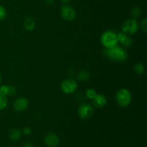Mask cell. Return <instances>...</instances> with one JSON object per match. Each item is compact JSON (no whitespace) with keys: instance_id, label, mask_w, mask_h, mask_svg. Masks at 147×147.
<instances>
[{"instance_id":"cell-18","label":"cell","mask_w":147,"mask_h":147,"mask_svg":"<svg viewBox=\"0 0 147 147\" xmlns=\"http://www.w3.org/2000/svg\"><path fill=\"white\" fill-rule=\"evenodd\" d=\"M9 86H7V85H2L0 86V94L2 96H9Z\"/></svg>"},{"instance_id":"cell-13","label":"cell","mask_w":147,"mask_h":147,"mask_svg":"<svg viewBox=\"0 0 147 147\" xmlns=\"http://www.w3.org/2000/svg\"><path fill=\"white\" fill-rule=\"evenodd\" d=\"M22 131L18 129H13L9 133V137L11 141H18L22 137Z\"/></svg>"},{"instance_id":"cell-20","label":"cell","mask_w":147,"mask_h":147,"mask_svg":"<svg viewBox=\"0 0 147 147\" xmlns=\"http://www.w3.org/2000/svg\"><path fill=\"white\" fill-rule=\"evenodd\" d=\"M7 16V11L3 6L0 4V21L4 20Z\"/></svg>"},{"instance_id":"cell-26","label":"cell","mask_w":147,"mask_h":147,"mask_svg":"<svg viewBox=\"0 0 147 147\" xmlns=\"http://www.w3.org/2000/svg\"><path fill=\"white\" fill-rule=\"evenodd\" d=\"M70 1L71 0H62V1H63V3L64 4H68L70 2Z\"/></svg>"},{"instance_id":"cell-25","label":"cell","mask_w":147,"mask_h":147,"mask_svg":"<svg viewBox=\"0 0 147 147\" xmlns=\"http://www.w3.org/2000/svg\"><path fill=\"white\" fill-rule=\"evenodd\" d=\"M45 1L48 4H52L55 2V0H45Z\"/></svg>"},{"instance_id":"cell-10","label":"cell","mask_w":147,"mask_h":147,"mask_svg":"<svg viewBox=\"0 0 147 147\" xmlns=\"http://www.w3.org/2000/svg\"><path fill=\"white\" fill-rule=\"evenodd\" d=\"M29 105V102L27 98L23 97L18 98L14 100L13 103V108L17 111H24L27 109Z\"/></svg>"},{"instance_id":"cell-14","label":"cell","mask_w":147,"mask_h":147,"mask_svg":"<svg viewBox=\"0 0 147 147\" xmlns=\"http://www.w3.org/2000/svg\"><path fill=\"white\" fill-rule=\"evenodd\" d=\"M78 79L80 81H87L90 78V73L89 72H88L87 70H83L79 72V73L78 74Z\"/></svg>"},{"instance_id":"cell-21","label":"cell","mask_w":147,"mask_h":147,"mask_svg":"<svg viewBox=\"0 0 147 147\" xmlns=\"http://www.w3.org/2000/svg\"><path fill=\"white\" fill-rule=\"evenodd\" d=\"M140 26H141V28L142 29V30H143L144 32H146V31H147V20L146 18L143 19V20H142Z\"/></svg>"},{"instance_id":"cell-22","label":"cell","mask_w":147,"mask_h":147,"mask_svg":"<svg viewBox=\"0 0 147 147\" xmlns=\"http://www.w3.org/2000/svg\"><path fill=\"white\" fill-rule=\"evenodd\" d=\"M22 134L26 135V136H29L32 133V129L28 126H26V127H24L22 129Z\"/></svg>"},{"instance_id":"cell-27","label":"cell","mask_w":147,"mask_h":147,"mask_svg":"<svg viewBox=\"0 0 147 147\" xmlns=\"http://www.w3.org/2000/svg\"><path fill=\"white\" fill-rule=\"evenodd\" d=\"M1 76H0V84H1Z\"/></svg>"},{"instance_id":"cell-8","label":"cell","mask_w":147,"mask_h":147,"mask_svg":"<svg viewBox=\"0 0 147 147\" xmlns=\"http://www.w3.org/2000/svg\"><path fill=\"white\" fill-rule=\"evenodd\" d=\"M44 142L47 146L56 147L60 144V138L54 133H48L44 138Z\"/></svg>"},{"instance_id":"cell-12","label":"cell","mask_w":147,"mask_h":147,"mask_svg":"<svg viewBox=\"0 0 147 147\" xmlns=\"http://www.w3.org/2000/svg\"><path fill=\"white\" fill-rule=\"evenodd\" d=\"M35 22L32 17H27L24 21V27L27 31H32L35 28Z\"/></svg>"},{"instance_id":"cell-16","label":"cell","mask_w":147,"mask_h":147,"mask_svg":"<svg viewBox=\"0 0 147 147\" xmlns=\"http://www.w3.org/2000/svg\"><path fill=\"white\" fill-rule=\"evenodd\" d=\"M7 105H8L7 98L0 94V111L4 110L7 107Z\"/></svg>"},{"instance_id":"cell-1","label":"cell","mask_w":147,"mask_h":147,"mask_svg":"<svg viewBox=\"0 0 147 147\" xmlns=\"http://www.w3.org/2000/svg\"><path fill=\"white\" fill-rule=\"evenodd\" d=\"M104 56L113 61L122 63L127 60L129 55L123 47L117 45L111 48L106 49L104 51Z\"/></svg>"},{"instance_id":"cell-9","label":"cell","mask_w":147,"mask_h":147,"mask_svg":"<svg viewBox=\"0 0 147 147\" xmlns=\"http://www.w3.org/2000/svg\"><path fill=\"white\" fill-rule=\"evenodd\" d=\"M107 98L106 97L105 95L97 93L96 97L92 100V106H93V108L100 109L105 107L106 105L107 104Z\"/></svg>"},{"instance_id":"cell-19","label":"cell","mask_w":147,"mask_h":147,"mask_svg":"<svg viewBox=\"0 0 147 147\" xmlns=\"http://www.w3.org/2000/svg\"><path fill=\"white\" fill-rule=\"evenodd\" d=\"M141 14H142V9L139 7H135L132 9L131 15L133 17V18H137V17H139L141 15Z\"/></svg>"},{"instance_id":"cell-2","label":"cell","mask_w":147,"mask_h":147,"mask_svg":"<svg viewBox=\"0 0 147 147\" xmlns=\"http://www.w3.org/2000/svg\"><path fill=\"white\" fill-rule=\"evenodd\" d=\"M132 100V95L127 88H121L116 92V101L121 108H126L130 105Z\"/></svg>"},{"instance_id":"cell-24","label":"cell","mask_w":147,"mask_h":147,"mask_svg":"<svg viewBox=\"0 0 147 147\" xmlns=\"http://www.w3.org/2000/svg\"><path fill=\"white\" fill-rule=\"evenodd\" d=\"M22 147H34L32 144L30 143V142H27V143H25L23 144V146Z\"/></svg>"},{"instance_id":"cell-3","label":"cell","mask_w":147,"mask_h":147,"mask_svg":"<svg viewBox=\"0 0 147 147\" xmlns=\"http://www.w3.org/2000/svg\"><path fill=\"white\" fill-rule=\"evenodd\" d=\"M100 42L106 49L111 48L118 45L117 34L112 30H106L100 36Z\"/></svg>"},{"instance_id":"cell-15","label":"cell","mask_w":147,"mask_h":147,"mask_svg":"<svg viewBox=\"0 0 147 147\" xmlns=\"http://www.w3.org/2000/svg\"><path fill=\"white\" fill-rule=\"evenodd\" d=\"M134 72L137 75H142L144 73L145 67L142 63H136L133 67Z\"/></svg>"},{"instance_id":"cell-5","label":"cell","mask_w":147,"mask_h":147,"mask_svg":"<svg viewBox=\"0 0 147 147\" xmlns=\"http://www.w3.org/2000/svg\"><path fill=\"white\" fill-rule=\"evenodd\" d=\"M78 88V83L71 78L65 79L60 84V89L65 94L70 95L75 93Z\"/></svg>"},{"instance_id":"cell-6","label":"cell","mask_w":147,"mask_h":147,"mask_svg":"<svg viewBox=\"0 0 147 147\" xmlns=\"http://www.w3.org/2000/svg\"><path fill=\"white\" fill-rule=\"evenodd\" d=\"M93 113H94V108L92 104L88 103H84L80 105L78 110L79 117L84 120L90 119L93 116Z\"/></svg>"},{"instance_id":"cell-23","label":"cell","mask_w":147,"mask_h":147,"mask_svg":"<svg viewBox=\"0 0 147 147\" xmlns=\"http://www.w3.org/2000/svg\"><path fill=\"white\" fill-rule=\"evenodd\" d=\"M17 93V90H16V88L12 86H9V96L10 97H12Z\"/></svg>"},{"instance_id":"cell-17","label":"cell","mask_w":147,"mask_h":147,"mask_svg":"<svg viewBox=\"0 0 147 147\" xmlns=\"http://www.w3.org/2000/svg\"><path fill=\"white\" fill-rule=\"evenodd\" d=\"M97 95L96 90L93 88H88L86 91V96L87 98L90 99V100H93L96 96Z\"/></svg>"},{"instance_id":"cell-4","label":"cell","mask_w":147,"mask_h":147,"mask_svg":"<svg viewBox=\"0 0 147 147\" xmlns=\"http://www.w3.org/2000/svg\"><path fill=\"white\" fill-rule=\"evenodd\" d=\"M139 28V24L136 19L131 18L126 20L123 23L121 26L122 32L128 34V35H131L135 34L138 31Z\"/></svg>"},{"instance_id":"cell-7","label":"cell","mask_w":147,"mask_h":147,"mask_svg":"<svg viewBox=\"0 0 147 147\" xmlns=\"http://www.w3.org/2000/svg\"><path fill=\"white\" fill-rule=\"evenodd\" d=\"M60 14L61 17L65 21H73L76 17V10L68 4H63L60 8Z\"/></svg>"},{"instance_id":"cell-11","label":"cell","mask_w":147,"mask_h":147,"mask_svg":"<svg viewBox=\"0 0 147 147\" xmlns=\"http://www.w3.org/2000/svg\"><path fill=\"white\" fill-rule=\"evenodd\" d=\"M118 42L120 43L123 47H129L133 45V40L128 34L123 32H119L117 34Z\"/></svg>"}]
</instances>
